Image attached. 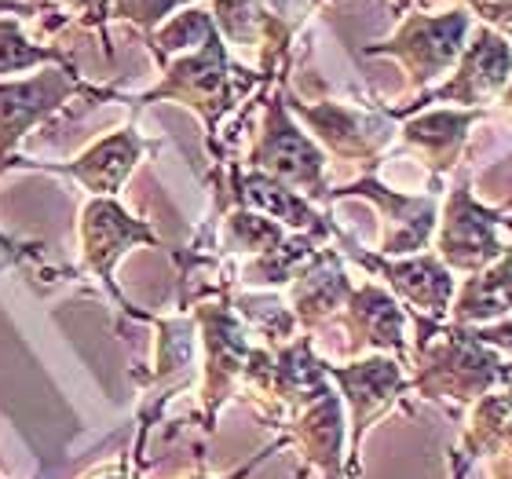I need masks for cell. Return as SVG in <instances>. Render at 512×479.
I'll list each match as a JSON object with an SVG mask.
<instances>
[{
  "instance_id": "6da1fadb",
  "label": "cell",
  "mask_w": 512,
  "mask_h": 479,
  "mask_svg": "<svg viewBox=\"0 0 512 479\" xmlns=\"http://www.w3.org/2000/svg\"><path fill=\"white\" fill-rule=\"evenodd\" d=\"M502 231H509L505 209L483 205L469 191V172H461L439 216L436 253L450 275H480L505 253Z\"/></svg>"
},
{
  "instance_id": "7a4b0ae2",
  "label": "cell",
  "mask_w": 512,
  "mask_h": 479,
  "mask_svg": "<svg viewBox=\"0 0 512 479\" xmlns=\"http://www.w3.org/2000/svg\"><path fill=\"white\" fill-rule=\"evenodd\" d=\"M472 15L465 8H450L439 15H410L392 41L366 48L370 55H395L410 74L417 92H432L439 77H447L458 63L461 48L472 33Z\"/></svg>"
},
{
  "instance_id": "3957f363",
  "label": "cell",
  "mask_w": 512,
  "mask_h": 479,
  "mask_svg": "<svg viewBox=\"0 0 512 479\" xmlns=\"http://www.w3.org/2000/svg\"><path fill=\"white\" fill-rule=\"evenodd\" d=\"M512 81V44L505 33L491 26H472L469 41L461 48L454 74L439 88L425 92L417 107L425 103H461L465 110H480L483 103H498L505 85Z\"/></svg>"
},
{
  "instance_id": "277c9868",
  "label": "cell",
  "mask_w": 512,
  "mask_h": 479,
  "mask_svg": "<svg viewBox=\"0 0 512 479\" xmlns=\"http://www.w3.org/2000/svg\"><path fill=\"white\" fill-rule=\"evenodd\" d=\"M253 165L304 198H330L322 183V150L289 121L278 96L267 107V125L253 147Z\"/></svg>"
},
{
  "instance_id": "5b68a950",
  "label": "cell",
  "mask_w": 512,
  "mask_h": 479,
  "mask_svg": "<svg viewBox=\"0 0 512 479\" xmlns=\"http://www.w3.org/2000/svg\"><path fill=\"white\" fill-rule=\"evenodd\" d=\"M355 260L388 282V286L403 297L410 315L432 322H447L458 282L447 271V264L439 256H410V260H381V256H366L355 249Z\"/></svg>"
},
{
  "instance_id": "8992f818",
  "label": "cell",
  "mask_w": 512,
  "mask_h": 479,
  "mask_svg": "<svg viewBox=\"0 0 512 479\" xmlns=\"http://www.w3.org/2000/svg\"><path fill=\"white\" fill-rule=\"evenodd\" d=\"M326 377L341 384V395L352 406V458L359 454L366 428L374 425L384 410H392V403L410 388L403 377V366L388 355H370L352 366H330L326 362Z\"/></svg>"
},
{
  "instance_id": "52a82bcc",
  "label": "cell",
  "mask_w": 512,
  "mask_h": 479,
  "mask_svg": "<svg viewBox=\"0 0 512 479\" xmlns=\"http://www.w3.org/2000/svg\"><path fill=\"white\" fill-rule=\"evenodd\" d=\"M341 194H363V198L381 205V213H384L381 253L384 256H414L432 242V231H436V220H439V209L432 194H421V198H417V194L388 191L384 183H377V176H363V180L352 183L348 191H337V194H330V198H341Z\"/></svg>"
},
{
  "instance_id": "ba28073f",
  "label": "cell",
  "mask_w": 512,
  "mask_h": 479,
  "mask_svg": "<svg viewBox=\"0 0 512 479\" xmlns=\"http://www.w3.org/2000/svg\"><path fill=\"white\" fill-rule=\"evenodd\" d=\"M483 118V110H428L421 118L406 121L403 139L425 158V165L432 169V180H439L447 169H454L465 150L469 128Z\"/></svg>"
},
{
  "instance_id": "9c48e42d",
  "label": "cell",
  "mask_w": 512,
  "mask_h": 479,
  "mask_svg": "<svg viewBox=\"0 0 512 479\" xmlns=\"http://www.w3.org/2000/svg\"><path fill=\"white\" fill-rule=\"evenodd\" d=\"M512 315V245H505V253L494 260L491 267H483L480 275H469L461 293H454L447 322L454 326H487Z\"/></svg>"
},
{
  "instance_id": "30bf717a",
  "label": "cell",
  "mask_w": 512,
  "mask_h": 479,
  "mask_svg": "<svg viewBox=\"0 0 512 479\" xmlns=\"http://www.w3.org/2000/svg\"><path fill=\"white\" fill-rule=\"evenodd\" d=\"M348 322H352V333L359 337V344H366V348L392 355L406 352V311L384 289H352V297H348Z\"/></svg>"
},
{
  "instance_id": "8fae6325",
  "label": "cell",
  "mask_w": 512,
  "mask_h": 479,
  "mask_svg": "<svg viewBox=\"0 0 512 479\" xmlns=\"http://www.w3.org/2000/svg\"><path fill=\"white\" fill-rule=\"evenodd\" d=\"M63 96L66 85H59L55 77H37L30 85L0 88V147H11L44 110L59 103Z\"/></svg>"
},
{
  "instance_id": "7c38bea8",
  "label": "cell",
  "mask_w": 512,
  "mask_h": 479,
  "mask_svg": "<svg viewBox=\"0 0 512 479\" xmlns=\"http://www.w3.org/2000/svg\"><path fill=\"white\" fill-rule=\"evenodd\" d=\"M136 136H121V139H107V143H99L88 158H81L85 165H77V176L85 183H92L96 191H114L121 183L128 169H132V161H136Z\"/></svg>"
},
{
  "instance_id": "4fadbf2b",
  "label": "cell",
  "mask_w": 512,
  "mask_h": 479,
  "mask_svg": "<svg viewBox=\"0 0 512 479\" xmlns=\"http://www.w3.org/2000/svg\"><path fill=\"white\" fill-rule=\"evenodd\" d=\"M465 11H476V19L498 33L512 26V0H465Z\"/></svg>"
},
{
  "instance_id": "5bb4252c",
  "label": "cell",
  "mask_w": 512,
  "mask_h": 479,
  "mask_svg": "<svg viewBox=\"0 0 512 479\" xmlns=\"http://www.w3.org/2000/svg\"><path fill=\"white\" fill-rule=\"evenodd\" d=\"M472 333H476V341L494 348L498 355H512V315H505L498 322H487V326H472Z\"/></svg>"
},
{
  "instance_id": "9a60e30c",
  "label": "cell",
  "mask_w": 512,
  "mask_h": 479,
  "mask_svg": "<svg viewBox=\"0 0 512 479\" xmlns=\"http://www.w3.org/2000/svg\"><path fill=\"white\" fill-rule=\"evenodd\" d=\"M282 447H289V439H286V436L275 439V443H271V447H267V450H260V454H256V458L249 461V465H242V469H238V472H231V476H220V479H249V476H253L256 465H264V461L271 458L275 450H282ZM194 479H213V476H205V472H202V476H194Z\"/></svg>"
},
{
  "instance_id": "2e32d148",
  "label": "cell",
  "mask_w": 512,
  "mask_h": 479,
  "mask_svg": "<svg viewBox=\"0 0 512 479\" xmlns=\"http://www.w3.org/2000/svg\"><path fill=\"white\" fill-rule=\"evenodd\" d=\"M498 107H502L505 114H509V121H512V81H509V85H505L502 96H498Z\"/></svg>"
},
{
  "instance_id": "e0dca14e",
  "label": "cell",
  "mask_w": 512,
  "mask_h": 479,
  "mask_svg": "<svg viewBox=\"0 0 512 479\" xmlns=\"http://www.w3.org/2000/svg\"><path fill=\"white\" fill-rule=\"evenodd\" d=\"M505 33V37H509V44H512V26H509V30H502Z\"/></svg>"
}]
</instances>
